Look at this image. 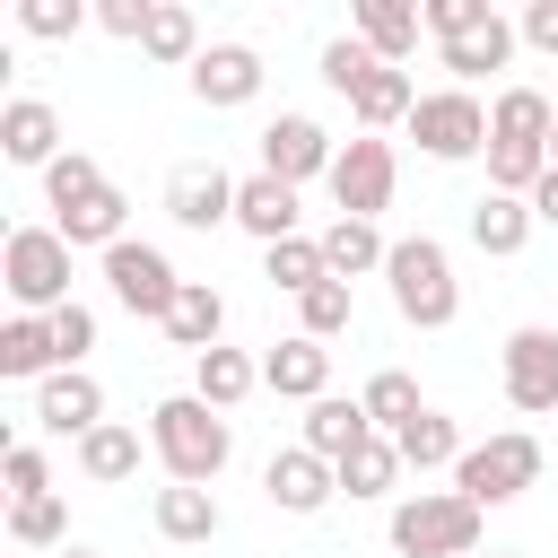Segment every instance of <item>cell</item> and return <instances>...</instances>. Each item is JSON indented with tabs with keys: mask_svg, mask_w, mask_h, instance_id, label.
Returning <instances> with one entry per match:
<instances>
[{
	"mask_svg": "<svg viewBox=\"0 0 558 558\" xmlns=\"http://www.w3.org/2000/svg\"><path fill=\"white\" fill-rule=\"evenodd\" d=\"M148 453L166 462V480L209 488V480L227 471V453H235V427H227V410H209L201 392H174V401L148 410Z\"/></svg>",
	"mask_w": 558,
	"mask_h": 558,
	"instance_id": "6da1fadb",
	"label": "cell"
},
{
	"mask_svg": "<svg viewBox=\"0 0 558 558\" xmlns=\"http://www.w3.org/2000/svg\"><path fill=\"white\" fill-rule=\"evenodd\" d=\"M384 288H392V314L410 331H445L462 314V279H453V253L436 235H401L392 262H384Z\"/></svg>",
	"mask_w": 558,
	"mask_h": 558,
	"instance_id": "7a4b0ae2",
	"label": "cell"
},
{
	"mask_svg": "<svg viewBox=\"0 0 558 558\" xmlns=\"http://www.w3.org/2000/svg\"><path fill=\"white\" fill-rule=\"evenodd\" d=\"M480 506L462 497V488H410L401 506H392V549L401 558H471L480 549Z\"/></svg>",
	"mask_w": 558,
	"mask_h": 558,
	"instance_id": "3957f363",
	"label": "cell"
},
{
	"mask_svg": "<svg viewBox=\"0 0 558 558\" xmlns=\"http://www.w3.org/2000/svg\"><path fill=\"white\" fill-rule=\"evenodd\" d=\"M0 288L17 296V314H61L70 305V244H61V227H9Z\"/></svg>",
	"mask_w": 558,
	"mask_h": 558,
	"instance_id": "277c9868",
	"label": "cell"
},
{
	"mask_svg": "<svg viewBox=\"0 0 558 558\" xmlns=\"http://www.w3.org/2000/svg\"><path fill=\"white\" fill-rule=\"evenodd\" d=\"M541 480V436H523V427H506V436H488V445H471L462 462H453V488L488 514V506H514L523 488Z\"/></svg>",
	"mask_w": 558,
	"mask_h": 558,
	"instance_id": "5b68a950",
	"label": "cell"
},
{
	"mask_svg": "<svg viewBox=\"0 0 558 558\" xmlns=\"http://www.w3.org/2000/svg\"><path fill=\"white\" fill-rule=\"evenodd\" d=\"M410 140H418V157H436V166L488 157V105H480L471 87H436V96H418Z\"/></svg>",
	"mask_w": 558,
	"mask_h": 558,
	"instance_id": "8992f818",
	"label": "cell"
},
{
	"mask_svg": "<svg viewBox=\"0 0 558 558\" xmlns=\"http://www.w3.org/2000/svg\"><path fill=\"white\" fill-rule=\"evenodd\" d=\"M105 288H113V305H131V314L166 323V314H174V296H183V270H174V262H166L157 244L122 235V244L105 253Z\"/></svg>",
	"mask_w": 558,
	"mask_h": 558,
	"instance_id": "52a82bcc",
	"label": "cell"
},
{
	"mask_svg": "<svg viewBox=\"0 0 558 558\" xmlns=\"http://www.w3.org/2000/svg\"><path fill=\"white\" fill-rule=\"evenodd\" d=\"M392 183H401V166H392V140H375V131H357V140L331 157V201H340V218L392 209Z\"/></svg>",
	"mask_w": 558,
	"mask_h": 558,
	"instance_id": "ba28073f",
	"label": "cell"
},
{
	"mask_svg": "<svg viewBox=\"0 0 558 558\" xmlns=\"http://www.w3.org/2000/svg\"><path fill=\"white\" fill-rule=\"evenodd\" d=\"M506 401L523 418H558V331L549 323L506 331Z\"/></svg>",
	"mask_w": 558,
	"mask_h": 558,
	"instance_id": "9c48e42d",
	"label": "cell"
},
{
	"mask_svg": "<svg viewBox=\"0 0 558 558\" xmlns=\"http://www.w3.org/2000/svg\"><path fill=\"white\" fill-rule=\"evenodd\" d=\"M331 131L314 122V113H279V122H262V174H279V183H331Z\"/></svg>",
	"mask_w": 558,
	"mask_h": 558,
	"instance_id": "30bf717a",
	"label": "cell"
},
{
	"mask_svg": "<svg viewBox=\"0 0 558 558\" xmlns=\"http://www.w3.org/2000/svg\"><path fill=\"white\" fill-rule=\"evenodd\" d=\"M166 218L209 235V227H235V174L227 166H174L166 174Z\"/></svg>",
	"mask_w": 558,
	"mask_h": 558,
	"instance_id": "8fae6325",
	"label": "cell"
},
{
	"mask_svg": "<svg viewBox=\"0 0 558 558\" xmlns=\"http://www.w3.org/2000/svg\"><path fill=\"white\" fill-rule=\"evenodd\" d=\"M35 427H52V436H96L105 427V384L87 375V366H61V375H44L35 384Z\"/></svg>",
	"mask_w": 558,
	"mask_h": 558,
	"instance_id": "7c38bea8",
	"label": "cell"
},
{
	"mask_svg": "<svg viewBox=\"0 0 558 558\" xmlns=\"http://www.w3.org/2000/svg\"><path fill=\"white\" fill-rule=\"evenodd\" d=\"M262 497H270L279 514H323V506L340 497V471H331L323 453L288 445V453H270V462H262Z\"/></svg>",
	"mask_w": 558,
	"mask_h": 558,
	"instance_id": "4fadbf2b",
	"label": "cell"
},
{
	"mask_svg": "<svg viewBox=\"0 0 558 558\" xmlns=\"http://www.w3.org/2000/svg\"><path fill=\"white\" fill-rule=\"evenodd\" d=\"M262 392H279V401H323L331 392V349L323 340H305V331H288V340H270L262 349Z\"/></svg>",
	"mask_w": 558,
	"mask_h": 558,
	"instance_id": "5bb4252c",
	"label": "cell"
},
{
	"mask_svg": "<svg viewBox=\"0 0 558 558\" xmlns=\"http://www.w3.org/2000/svg\"><path fill=\"white\" fill-rule=\"evenodd\" d=\"M192 96H201L209 113L253 105V96H262V52H253V44H209V52L192 61Z\"/></svg>",
	"mask_w": 558,
	"mask_h": 558,
	"instance_id": "9a60e30c",
	"label": "cell"
},
{
	"mask_svg": "<svg viewBox=\"0 0 558 558\" xmlns=\"http://www.w3.org/2000/svg\"><path fill=\"white\" fill-rule=\"evenodd\" d=\"M235 227H244L262 253H270V244H288V235H305V227H296V183H279V174H262V166H253V174L235 183Z\"/></svg>",
	"mask_w": 558,
	"mask_h": 558,
	"instance_id": "2e32d148",
	"label": "cell"
},
{
	"mask_svg": "<svg viewBox=\"0 0 558 558\" xmlns=\"http://www.w3.org/2000/svg\"><path fill=\"white\" fill-rule=\"evenodd\" d=\"M0 157L44 174V166L61 157V113H52L44 96H9V105H0Z\"/></svg>",
	"mask_w": 558,
	"mask_h": 558,
	"instance_id": "e0dca14e",
	"label": "cell"
},
{
	"mask_svg": "<svg viewBox=\"0 0 558 558\" xmlns=\"http://www.w3.org/2000/svg\"><path fill=\"white\" fill-rule=\"evenodd\" d=\"M349 35H357L375 61H392V70H401V61L418 52L427 17H418V9H401V0H357V9H349Z\"/></svg>",
	"mask_w": 558,
	"mask_h": 558,
	"instance_id": "ac0fdd59",
	"label": "cell"
},
{
	"mask_svg": "<svg viewBox=\"0 0 558 558\" xmlns=\"http://www.w3.org/2000/svg\"><path fill=\"white\" fill-rule=\"evenodd\" d=\"M0 375H9V384H44V375H61L52 314H9V323H0Z\"/></svg>",
	"mask_w": 558,
	"mask_h": 558,
	"instance_id": "d6986e66",
	"label": "cell"
},
{
	"mask_svg": "<svg viewBox=\"0 0 558 558\" xmlns=\"http://www.w3.org/2000/svg\"><path fill=\"white\" fill-rule=\"evenodd\" d=\"M366 436H375L366 401H340V392H323V401L305 410V436H296V445H305V453H323V462L340 471V462H349V453H357Z\"/></svg>",
	"mask_w": 558,
	"mask_h": 558,
	"instance_id": "ffe728a7",
	"label": "cell"
},
{
	"mask_svg": "<svg viewBox=\"0 0 558 558\" xmlns=\"http://www.w3.org/2000/svg\"><path fill=\"white\" fill-rule=\"evenodd\" d=\"M349 113H357V131H392V122H410L418 113V87H410V70H392V61H375L357 87H349Z\"/></svg>",
	"mask_w": 558,
	"mask_h": 558,
	"instance_id": "44dd1931",
	"label": "cell"
},
{
	"mask_svg": "<svg viewBox=\"0 0 558 558\" xmlns=\"http://www.w3.org/2000/svg\"><path fill=\"white\" fill-rule=\"evenodd\" d=\"M514 44H523V35H514V17H497V9H488L480 26H462V35L445 44V70H453V78L471 87V78H488V70H506V61H514Z\"/></svg>",
	"mask_w": 558,
	"mask_h": 558,
	"instance_id": "7402d4cb",
	"label": "cell"
},
{
	"mask_svg": "<svg viewBox=\"0 0 558 558\" xmlns=\"http://www.w3.org/2000/svg\"><path fill=\"white\" fill-rule=\"evenodd\" d=\"M532 227H541L532 201H506V192H480V201H471V244H480L488 262H514V253L532 244Z\"/></svg>",
	"mask_w": 558,
	"mask_h": 558,
	"instance_id": "603a6c76",
	"label": "cell"
},
{
	"mask_svg": "<svg viewBox=\"0 0 558 558\" xmlns=\"http://www.w3.org/2000/svg\"><path fill=\"white\" fill-rule=\"evenodd\" d=\"M218 331H227V296H218L209 279H183V296H174V314H166V340L192 349V357H209Z\"/></svg>",
	"mask_w": 558,
	"mask_h": 558,
	"instance_id": "cb8c5ba5",
	"label": "cell"
},
{
	"mask_svg": "<svg viewBox=\"0 0 558 558\" xmlns=\"http://www.w3.org/2000/svg\"><path fill=\"white\" fill-rule=\"evenodd\" d=\"M192 392L209 401V410H235V401H253L262 392V357H244V349H209V357H192Z\"/></svg>",
	"mask_w": 558,
	"mask_h": 558,
	"instance_id": "d4e9b609",
	"label": "cell"
},
{
	"mask_svg": "<svg viewBox=\"0 0 558 558\" xmlns=\"http://www.w3.org/2000/svg\"><path fill=\"white\" fill-rule=\"evenodd\" d=\"M323 262H331V279H366V270L392 262V244H384L375 218H331L323 227Z\"/></svg>",
	"mask_w": 558,
	"mask_h": 558,
	"instance_id": "484cf974",
	"label": "cell"
},
{
	"mask_svg": "<svg viewBox=\"0 0 558 558\" xmlns=\"http://www.w3.org/2000/svg\"><path fill=\"white\" fill-rule=\"evenodd\" d=\"M392 445H401V471H418V480H427V471H453V462L471 453V445H462V427H453L445 410H418Z\"/></svg>",
	"mask_w": 558,
	"mask_h": 558,
	"instance_id": "4316f807",
	"label": "cell"
},
{
	"mask_svg": "<svg viewBox=\"0 0 558 558\" xmlns=\"http://www.w3.org/2000/svg\"><path fill=\"white\" fill-rule=\"evenodd\" d=\"M78 480H96V488H122V480H140V427L105 418L96 436H78Z\"/></svg>",
	"mask_w": 558,
	"mask_h": 558,
	"instance_id": "83f0119b",
	"label": "cell"
},
{
	"mask_svg": "<svg viewBox=\"0 0 558 558\" xmlns=\"http://www.w3.org/2000/svg\"><path fill=\"white\" fill-rule=\"evenodd\" d=\"M157 532L192 549V541H218V532H227V514H218V497H209V488H183V480H174V488H157Z\"/></svg>",
	"mask_w": 558,
	"mask_h": 558,
	"instance_id": "f1b7e54d",
	"label": "cell"
},
{
	"mask_svg": "<svg viewBox=\"0 0 558 558\" xmlns=\"http://www.w3.org/2000/svg\"><path fill=\"white\" fill-rule=\"evenodd\" d=\"M549 122H558V105H549L541 87H506V96L488 105V140H523V148H549Z\"/></svg>",
	"mask_w": 558,
	"mask_h": 558,
	"instance_id": "f546056e",
	"label": "cell"
},
{
	"mask_svg": "<svg viewBox=\"0 0 558 558\" xmlns=\"http://www.w3.org/2000/svg\"><path fill=\"white\" fill-rule=\"evenodd\" d=\"M140 52H148V61H174V70H192L209 44H201V26H192V9H183V0H157V9H148V35H140Z\"/></svg>",
	"mask_w": 558,
	"mask_h": 558,
	"instance_id": "4dcf8cb0",
	"label": "cell"
},
{
	"mask_svg": "<svg viewBox=\"0 0 558 558\" xmlns=\"http://www.w3.org/2000/svg\"><path fill=\"white\" fill-rule=\"evenodd\" d=\"M122 218H131V201H122V192L105 183L96 201H78V209H70V218H52V227H61V244H70V253H78V244L113 253V244H122Z\"/></svg>",
	"mask_w": 558,
	"mask_h": 558,
	"instance_id": "1f68e13d",
	"label": "cell"
},
{
	"mask_svg": "<svg viewBox=\"0 0 558 558\" xmlns=\"http://www.w3.org/2000/svg\"><path fill=\"white\" fill-rule=\"evenodd\" d=\"M262 279H270L279 296H305V288H323V279H331V262H323V235H288V244H270V253H262Z\"/></svg>",
	"mask_w": 558,
	"mask_h": 558,
	"instance_id": "d6a6232c",
	"label": "cell"
},
{
	"mask_svg": "<svg viewBox=\"0 0 558 558\" xmlns=\"http://www.w3.org/2000/svg\"><path fill=\"white\" fill-rule=\"evenodd\" d=\"M96 192H105V166H96L87 148H61V157L44 166V209H52V218H70V209L96 201Z\"/></svg>",
	"mask_w": 558,
	"mask_h": 558,
	"instance_id": "836d02e7",
	"label": "cell"
},
{
	"mask_svg": "<svg viewBox=\"0 0 558 558\" xmlns=\"http://www.w3.org/2000/svg\"><path fill=\"white\" fill-rule=\"evenodd\" d=\"M392 488H401V445L392 436H366L340 462V497H392Z\"/></svg>",
	"mask_w": 558,
	"mask_h": 558,
	"instance_id": "e575fe53",
	"label": "cell"
},
{
	"mask_svg": "<svg viewBox=\"0 0 558 558\" xmlns=\"http://www.w3.org/2000/svg\"><path fill=\"white\" fill-rule=\"evenodd\" d=\"M357 401H366V418H375V436H401V427H410V418L427 410V401H418V384H410L401 366H384V375H366V392H357Z\"/></svg>",
	"mask_w": 558,
	"mask_h": 558,
	"instance_id": "d590c367",
	"label": "cell"
},
{
	"mask_svg": "<svg viewBox=\"0 0 558 558\" xmlns=\"http://www.w3.org/2000/svg\"><path fill=\"white\" fill-rule=\"evenodd\" d=\"M9 541L17 549H70V506L61 497H17L9 506Z\"/></svg>",
	"mask_w": 558,
	"mask_h": 558,
	"instance_id": "8d00e7d4",
	"label": "cell"
},
{
	"mask_svg": "<svg viewBox=\"0 0 558 558\" xmlns=\"http://www.w3.org/2000/svg\"><path fill=\"white\" fill-rule=\"evenodd\" d=\"M349 314H357V305H349V279H323V288H305V296H296V331H305V340H323V349L349 331Z\"/></svg>",
	"mask_w": 558,
	"mask_h": 558,
	"instance_id": "74e56055",
	"label": "cell"
},
{
	"mask_svg": "<svg viewBox=\"0 0 558 558\" xmlns=\"http://www.w3.org/2000/svg\"><path fill=\"white\" fill-rule=\"evenodd\" d=\"M87 17H96L87 0H17V26H26L35 44H70V35L87 26Z\"/></svg>",
	"mask_w": 558,
	"mask_h": 558,
	"instance_id": "f35d334b",
	"label": "cell"
},
{
	"mask_svg": "<svg viewBox=\"0 0 558 558\" xmlns=\"http://www.w3.org/2000/svg\"><path fill=\"white\" fill-rule=\"evenodd\" d=\"M0 480H9V506H17V497H52V462H44V445H9V453H0Z\"/></svg>",
	"mask_w": 558,
	"mask_h": 558,
	"instance_id": "ab89813d",
	"label": "cell"
},
{
	"mask_svg": "<svg viewBox=\"0 0 558 558\" xmlns=\"http://www.w3.org/2000/svg\"><path fill=\"white\" fill-rule=\"evenodd\" d=\"M366 70H375V52H366L357 35H331V44H323V87H331V96H349Z\"/></svg>",
	"mask_w": 558,
	"mask_h": 558,
	"instance_id": "60d3db41",
	"label": "cell"
},
{
	"mask_svg": "<svg viewBox=\"0 0 558 558\" xmlns=\"http://www.w3.org/2000/svg\"><path fill=\"white\" fill-rule=\"evenodd\" d=\"M52 340H61V366H87V349H96V314L70 296V305L52 314Z\"/></svg>",
	"mask_w": 558,
	"mask_h": 558,
	"instance_id": "b9f144b4",
	"label": "cell"
},
{
	"mask_svg": "<svg viewBox=\"0 0 558 558\" xmlns=\"http://www.w3.org/2000/svg\"><path fill=\"white\" fill-rule=\"evenodd\" d=\"M418 17H427V35H436V44H453L462 26H480V17H488V0H427Z\"/></svg>",
	"mask_w": 558,
	"mask_h": 558,
	"instance_id": "7bdbcfd3",
	"label": "cell"
},
{
	"mask_svg": "<svg viewBox=\"0 0 558 558\" xmlns=\"http://www.w3.org/2000/svg\"><path fill=\"white\" fill-rule=\"evenodd\" d=\"M148 9H157V0H96V26L122 35V44H140V35H148Z\"/></svg>",
	"mask_w": 558,
	"mask_h": 558,
	"instance_id": "ee69618b",
	"label": "cell"
},
{
	"mask_svg": "<svg viewBox=\"0 0 558 558\" xmlns=\"http://www.w3.org/2000/svg\"><path fill=\"white\" fill-rule=\"evenodd\" d=\"M514 35H523L532 52H549V61H558V0H523V17H514Z\"/></svg>",
	"mask_w": 558,
	"mask_h": 558,
	"instance_id": "f6af8a7d",
	"label": "cell"
},
{
	"mask_svg": "<svg viewBox=\"0 0 558 558\" xmlns=\"http://www.w3.org/2000/svg\"><path fill=\"white\" fill-rule=\"evenodd\" d=\"M532 218H541V227H558V166L532 183Z\"/></svg>",
	"mask_w": 558,
	"mask_h": 558,
	"instance_id": "bcb514c9",
	"label": "cell"
},
{
	"mask_svg": "<svg viewBox=\"0 0 558 558\" xmlns=\"http://www.w3.org/2000/svg\"><path fill=\"white\" fill-rule=\"evenodd\" d=\"M52 558H96V549H52Z\"/></svg>",
	"mask_w": 558,
	"mask_h": 558,
	"instance_id": "7dc6e473",
	"label": "cell"
},
{
	"mask_svg": "<svg viewBox=\"0 0 558 558\" xmlns=\"http://www.w3.org/2000/svg\"><path fill=\"white\" fill-rule=\"evenodd\" d=\"M549 166H558V122H549Z\"/></svg>",
	"mask_w": 558,
	"mask_h": 558,
	"instance_id": "c3c4849f",
	"label": "cell"
},
{
	"mask_svg": "<svg viewBox=\"0 0 558 558\" xmlns=\"http://www.w3.org/2000/svg\"><path fill=\"white\" fill-rule=\"evenodd\" d=\"M497 558H514V549H497Z\"/></svg>",
	"mask_w": 558,
	"mask_h": 558,
	"instance_id": "681fc988",
	"label": "cell"
}]
</instances>
